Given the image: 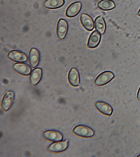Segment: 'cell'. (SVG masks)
<instances>
[{
  "mask_svg": "<svg viewBox=\"0 0 140 157\" xmlns=\"http://www.w3.org/2000/svg\"><path fill=\"white\" fill-rule=\"evenodd\" d=\"M101 38L102 36L101 34L97 31H94L89 36L87 46L89 48H95L99 45Z\"/></svg>",
  "mask_w": 140,
  "mask_h": 157,
  "instance_id": "cell-9",
  "label": "cell"
},
{
  "mask_svg": "<svg viewBox=\"0 0 140 157\" xmlns=\"http://www.w3.org/2000/svg\"><path fill=\"white\" fill-rule=\"evenodd\" d=\"M73 132L79 137L90 138L94 135V132L88 126L80 125L75 127L73 129Z\"/></svg>",
  "mask_w": 140,
  "mask_h": 157,
  "instance_id": "cell-2",
  "label": "cell"
},
{
  "mask_svg": "<svg viewBox=\"0 0 140 157\" xmlns=\"http://www.w3.org/2000/svg\"><path fill=\"white\" fill-rule=\"evenodd\" d=\"M41 59V55L39 50L32 48L30 51L29 54V61L31 67L32 68H35L38 65Z\"/></svg>",
  "mask_w": 140,
  "mask_h": 157,
  "instance_id": "cell-7",
  "label": "cell"
},
{
  "mask_svg": "<svg viewBox=\"0 0 140 157\" xmlns=\"http://www.w3.org/2000/svg\"><path fill=\"white\" fill-rule=\"evenodd\" d=\"M15 95L12 91H9L6 93L2 100L1 106L4 111H8L12 106L14 101Z\"/></svg>",
  "mask_w": 140,
  "mask_h": 157,
  "instance_id": "cell-4",
  "label": "cell"
},
{
  "mask_svg": "<svg viewBox=\"0 0 140 157\" xmlns=\"http://www.w3.org/2000/svg\"><path fill=\"white\" fill-rule=\"evenodd\" d=\"M68 29V24L67 21L63 19H59L57 27V36L59 40H63L66 37Z\"/></svg>",
  "mask_w": 140,
  "mask_h": 157,
  "instance_id": "cell-3",
  "label": "cell"
},
{
  "mask_svg": "<svg viewBox=\"0 0 140 157\" xmlns=\"http://www.w3.org/2000/svg\"><path fill=\"white\" fill-rule=\"evenodd\" d=\"M65 3V0H46L43 6L47 9L54 10L62 7Z\"/></svg>",
  "mask_w": 140,
  "mask_h": 157,
  "instance_id": "cell-16",
  "label": "cell"
},
{
  "mask_svg": "<svg viewBox=\"0 0 140 157\" xmlns=\"http://www.w3.org/2000/svg\"><path fill=\"white\" fill-rule=\"evenodd\" d=\"M82 3L79 2L72 3L66 9V15L69 18H73L77 16L82 9Z\"/></svg>",
  "mask_w": 140,
  "mask_h": 157,
  "instance_id": "cell-8",
  "label": "cell"
},
{
  "mask_svg": "<svg viewBox=\"0 0 140 157\" xmlns=\"http://www.w3.org/2000/svg\"><path fill=\"white\" fill-rule=\"evenodd\" d=\"M137 97L138 100L140 101V87L138 92Z\"/></svg>",
  "mask_w": 140,
  "mask_h": 157,
  "instance_id": "cell-19",
  "label": "cell"
},
{
  "mask_svg": "<svg viewBox=\"0 0 140 157\" xmlns=\"http://www.w3.org/2000/svg\"><path fill=\"white\" fill-rule=\"evenodd\" d=\"M98 7L103 11H110L114 9L115 3L112 0H101L98 3Z\"/></svg>",
  "mask_w": 140,
  "mask_h": 157,
  "instance_id": "cell-18",
  "label": "cell"
},
{
  "mask_svg": "<svg viewBox=\"0 0 140 157\" xmlns=\"http://www.w3.org/2000/svg\"><path fill=\"white\" fill-rule=\"evenodd\" d=\"M138 15L139 16H140V10H139L138 13Z\"/></svg>",
  "mask_w": 140,
  "mask_h": 157,
  "instance_id": "cell-20",
  "label": "cell"
},
{
  "mask_svg": "<svg viewBox=\"0 0 140 157\" xmlns=\"http://www.w3.org/2000/svg\"><path fill=\"white\" fill-rule=\"evenodd\" d=\"M115 78V75L112 72L106 71L99 74L96 78L95 84L98 86H101L108 84Z\"/></svg>",
  "mask_w": 140,
  "mask_h": 157,
  "instance_id": "cell-1",
  "label": "cell"
},
{
  "mask_svg": "<svg viewBox=\"0 0 140 157\" xmlns=\"http://www.w3.org/2000/svg\"><path fill=\"white\" fill-rule=\"evenodd\" d=\"M13 68L20 75L27 76L31 73V68L29 65L22 63H17L13 65Z\"/></svg>",
  "mask_w": 140,
  "mask_h": 157,
  "instance_id": "cell-11",
  "label": "cell"
},
{
  "mask_svg": "<svg viewBox=\"0 0 140 157\" xmlns=\"http://www.w3.org/2000/svg\"><path fill=\"white\" fill-rule=\"evenodd\" d=\"M138 157H140V155L138 156Z\"/></svg>",
  "mask_w": 140,
  "mask_h": 157,
  "instance_id": "cell-21",
  "label": "cell"
},
{
  "mask_svg": "<svg viewBox=\"0 0 140 157\" xmlns=\"http://www.w3.org/2000/svg\"><path fill=\"white\" fill-rule=\"evenodd\" d=\"M43 137L48 140L55 142L60 141L63 139V136L61 133L54 130L46 131L43 133Z\"/></svg>",
  "mask_w": 140,
  "mask_h": 157,
  "instance_id": "cell-12",
  "label": "cell"
},
{
  "mask_svg": "<svg viewBox=\"0 0 140 157\" xmlns=\"http://www.w3.org/2000/svg\"><path fill=\"white\" fill-rule=\"evenodd\" d=\"M80 22L84 28L88 31H92L94 28V24L92 18L89 15L82 13L80 16Z\"/></svg>",
  "mask_w": 140,
  "mask_h": 157,
  "instance_id": "cell-13",
  "label": "cell"
},
{
  "mask_svg": "<svg viewBox=\"0 0 140 157\" xmlns=\"http://www.w3.org/2000/svg\"><path fill=\"white\" fill-rule=\"evenodd\" d=\"M69 82L73 87H77L80 84V75L78 71L73 67L70 70L68 73Z\"/></svg>",
  "mask_w": 140,
  "mask_h": 157,
  "instance_id": "cell-10",
  "label": "cell"
},
{
  "mask_svg": "<svg viewBox=\"0 0 140 157\" xmlns=\"http://www.w3.org/2000/svg\"><path fill=\"white\" fill-rule=\"evenodd\" d=\"M68 146V140H66L63 141L56 142L51 143L48 147V150L50 152L54 153H59L64 152L67 149Z\"/></svg>",
  "mask_w": 140,
  "mask_h": 157,
  "instance_id": "cell-6",
  "label": "cell"
},
{
  "mask_svg": "<svg viewBox=\"0 0 140 157\" xmlns=\"http://www.w3.org/2000/svg\"><path fill=\"white\" fill-rule=\"evenodd\" d=\"M94 23L96 30L101 34H104L106 30V23L104 18L102 16H98L95 19Z\"/></svg>",
  "mask_w": 140,
  "mask_h": 157,
  "instance_id": "cell-17",
  "label": "cell"
},
{
  "mask_svg": "<svg viewBox=\"0 0 140 157\" xmlns=\"http://www.w3.org/2000/svg\"><path fill=\"white\" fill-rule=\"evenodd\" d=\"M43 75V71L41 68H36L33 70L30 76V82L32 86L37 85L41 81Z\"/></svg>",
  "mask_w": 140,
  "mask_h": 157,
  "instance_id": "cell-15",
  "label": "cell"
},
{
  "mask_svg": "<svg viewBox=\"0 0 140 157\" xmlns=\"http://www.w3.org/2000/svg\"><path fill=\"white\" fill-rule=\"evenodd\" d=\"M7 57L10 60L17 63H25L27 60V55L22 52L13 50L9 52Z\"/></svg>",
  "mask_w": 140,
  "mask_h": 157,
  "instance_id": "cell-5",
  "label": "cell"
},
{
  "mask_svg": "<svg viewBox=\"0 0 140 157\" xmlns=\"http://www.w3.org/2000/svg\"><path fill=\"white\" fill-rule=\"evenodd\" d=\"M98 110L104 115L110 116L113 113V109L107 103L103 101H98L95 104Z\"/></svg>",
  "mask_w": 140,
  "mask_h": 157,
  "instance_id": "cell-14",
  "label": "cell"
}]
</instances>
